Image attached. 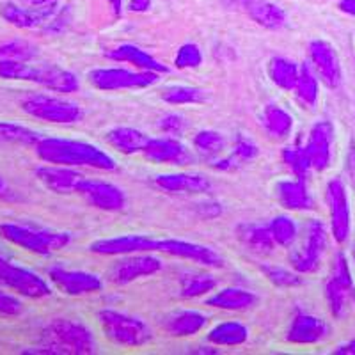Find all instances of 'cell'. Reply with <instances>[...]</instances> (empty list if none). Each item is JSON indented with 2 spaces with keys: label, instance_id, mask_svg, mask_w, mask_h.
Returning <instances> with one entry per match:
<instances>
[{
  "label": "cell",
  "instance_id": "cell-54",
  "mask_svg": "<svg viewBox=\"0 0 355 355\" xmlns=\"http://www.w3.org/2000/svg\"><path fill=\"white\" fill-rule=\"evenodd\" d=\"M354 259H355V245H354Z\"/></svg>",
  "mask_w": 355,
  "mask_h": 355
},
{
  "label": "cell",
  "instance_id": "cell-21",
  "mask_svg": "<svg viewBox=\"0 0 355 355\" xmlns=\"http://www.w3.org/2000/svg\"><path fill=\"white\" fill-rule=\"evenodd\" d=\"M36 176L41 183L55 194H73L80 187L84 174L77 173L68 166H43L36 169Z\"/></svg>",
  "mask_w": 355,
  "mask_h": 355
},
{
  "label": "cell",
  "instance_id": "cell-48",
  "mask_svg": "<svg viewBox=\"0 0 355 355\" xmlns=\"http://www.w3.org/2000/svg\"><path fill=\"white\" fill-rule=\"evenodd\" d=\"M151 8V0H130V11L144 12Z\"/></svg>",
  "mask_w": 355,
  "mask_h": 355
},
{
  "label": "cell",
  "instance_id": "cell-6",
  "mask_svg": "<svg viewBox=\"0 0 355 355\" xmlns=\"http://www.w3.org/2000/svg\"><path fill=\"white\" fill-rule=\"evenodd\" d=\"M21 110L28 116L55 125H71L82 121L84 110L73 101L46 94H31L21 100Z\"/></svg>",
  "mask_w": 355,
  "mask_h": 355
},
{
  "label": "cell",
  "instance_id": "cell-26",
  "mask_svg": "<svg viewBox=\"0 0 355 355\" xmlns=\"http://www.w3.org/2000/svg\"><path fill=\"white\" fill-rule=\"evenodd\" d=\"M206 325V316L199 311H176L164 323V329L169 336H176V338H189V336H196L199 331H202Z\"/></svg>",
  "mask_w": 355,
  "mask_h": 355
},
{
  "label": "cell",
  "instance_id": "cell-31",
  "mask_svg": "<svg viewBox=\"0 0 355 355\" xmlns=\"http://www.w3.org/2000/svg\"><path fill=\"white\" fill-rule=\"evenodd\" d=\"M247 338H249V329L240 322L218 323L206 336V339L217 347H239L245 343Z\"/></svg>",
  "mask_w": 355,
  "mask_h": 355
},
{
  "label": "cell",
  "instance_id": "cell-27",
  "mask_svg": "<svg viewBox=\"0 0 355 355\" xmlns=\"http://www.w3.org/2000/svg\"><path fill=\"white\" fill-rule=\"evenodd\" d=\"M107 142L123 155L144 153L146 146L150 142V137L144 135L141 130L128 128V126H119L107 133Z\"/></svg>",
  "mask_w": 355,
  "mask_h": 355
},
{
  "label": "cell",
  "instance_id": "cell-46",
  "mask_svg": "<svg viewBox=\"0 0 355 355\" xmlns=\"http://www.w3.org/2000/svg\"><path fill=\"white\" fill-rule=\"evenodd\" d=\"M24 311V304L8 291L0 290V316H18Z\"/></svg>",
  "mask_w": 355,
  "mask_h": 355
},
{
  "label": "cell",
  "instance_id": "cell-33",
  "mask_svg": "<svg viewBox=\"0 0 355 355\" xmlns=\"http://www.w3.org/2000/svg\"><path fill=\"white\" fill-rule=\"evenodd\" d=\"M43 139L40 132L17 123L0 121V146H33Z\"/></svg>",
  "mask_w": 355,
  "mask_h": 355
},
{
  "label": "cell",
  "instance_id": "cell-12",
  "mask_svg": "<svg viewBox=\"0 0 355 355\" xmlns=\"http://www.w3.org/2000/svg\"><path fill=\"white\" fill-rule=\"evenodd\" d=\"M160 268V259L155 258V256L137 252V254H128L114 263L109 270V279L110 283L117 284V286H125V284L132 283V281L157 274Z\"/></svg>",
  "mask_w": 355,
  "mask_h": 355
},
{
  "label": "cell",
  "instance_id": "cell-44",
  "mask_svg": "<svg viewBox=\"0 0 355 355\" xmlns=\"http://www.w3.org/2000/svg\"><path fill=\"white\" fill-rule=\"evenodd\" d=\"M202 64V53L198 44L185 43L180 46L176 57H174V66L178 69H194Z\"/></svg>",
  "mask_w": 355,
  "mask_h": 355
},
{
  "label": "cell",
  "instance_id": "cell-40",
  "mask_svg": "<svg viewBox=\"0 0 355 355\" xmlns=\"http://www.w3.org/2000/svg\"><path fill=\"white\" fill-rule=\"evenodd\" d=\"M283 160L288 167L291 169V173L299 180H307L311 173V160L307 157V151L304 146H293V148H286L283 151Z\"/></svg>",
  "mask_w": 355,
  "mask_h": 355
},
{
  "label": "cell",
  "instance_id": "cell-50",
  "mask_svg": "<svg viewBox=\"0 0 355 355\" xmlns=\"http://www.w3.org/2000/svg\"><path fill=\"white\" fill-rule=\"evenodd\" d=\"M339 9L343 12H347V15L355 17V0H341V2H339Z\"/></svg>",
  "mask_w": 355,
  "mask_h": 355
},
{
  "label": "cell",
  "instance_id": "cell-51",
  "mask_svg": "<svg viewBox=\"0 0 355 355\" xmlns=\"http://www.w3.org/2000/svg\"><path fill=\"white\" fill-rule=\"evenodd\" d=\"M110 6H112L114 12H116L117 17H121V6H123V0H109Z\"/></svg>",
  "mask_w": 355,
  "mask_h": 355
},
{
  "label": "cell",
  "instance_id": "cell-1",
  "mask_svg": "<svg viewBox=\"0 0 355 355\" xmlns=\"http://www.w3.org/2000/svg\"><path fill=\"white\" fill-rule=\"evenodd\" d=\"M36 155L43 162L53 166H84L101 171L116 169V162L109 153L91 142L73 141V139L43 137L36 144Z\"/></svg>",
  "mask_w": 355,
  "mask_h": 355
},
{
  "label": "cell",
  "instance_id": "cell-41",
  "mask_svg": "<svg viewBox=\"0 0 355 355\" xmlns=\"http://www.w3.org/2000/svg\"><path fill=\"white\" fill-rule=\"evenodd\" d=\"M194 148L205 157L211 158L215 155L222 153L226 148V139L214 130H202L194 137Z\"/></svg>",
  "mask_w": 355,
  "mask_h": 355
},
{
  "label": "cell",
  "instance_id": "cell-17",
  "mask_svg": "<svg viewBox=\"0 0 355 355\" xmlns=\"http://www.w3.org/2000/svg\"><path fill=\"white\" fill-rule=\"evenodd\" d=\"M158 252L164 254L176 256V258L190 259L196 261L202 266H210V268H220L224 266V259L218 252L206 245H199L194 242H185V240H176V239H166L158 240Z\"/></svg>",
  "mask_w": 355,
  "mask_h": 355
},
{
  "label": "cell",
  "instance_id": "cell-34",
  "mask_svg": "<svg viewBox=\"0 0 355 355\" xmlns=\"http://www.w3.org/2000/svg\"><path fill=\"white\" fill-rule=\"evenodd\" d=\"M297 93V98L302 101L304 105L307 107H315L316 101H318V93H320V85L318 78L307 64H302L299 73V80H297V85L293 89Z\"/></svg>",
  "mask_w": 355,
  "mask_h": 355
},
{
  "label": "cell",
  "instance_id": "cell-29",
  "mask_svg": "<svg viewBox=\"0 0 355 355\" xmlns=\"http://www.w3.org/2000/svg\"><path fill=\"white\" fill-rule=\"evenodd\" d=\"M239 239L250 252L254 254H270L274 250L275 242L272 239L270 230L266 226H258V224H242L239 226Z\"/></svg>",
  "mask_w": 355,
  "mask_h": 355
},
{
  "label": "cell",
  "instance_id": "cell-4",
  "mask_svg": "<svg viewBox=\"0 0 355 355\" xmlns=\"http://www.w3.org/2000/svg\"><path fill=\"white\" fill-rule=\"evenodd\" d=\"M0 236L8 240L12 245L21 247L33 254L50 256L57 250L64 249L69 243L68 233H57L49 230H36V227H27L21 224H0Z\"/></svg>",
  "mask_w": 355,
  "mask_h": 355
},
{
  "label": "cell",
  "instance_id": "cell-19",
  "mask_svg": "<svg viewBox=\"0 0 355 355\" xmlns=\"http://www.w3.org/2000/svg\"><path fill=\"white\" fill-rule=\"evenodd\" d=\"M331 334V327L322 318L299 313L290 323L286 339L295 345H315Z\"/></svg>",
  "mask_w": 355,
  "mask_h": 355
},
{
  "label": "cell",
  "instance_id": "cell-32",
  "mask_svg": "<svg viewBox=\"0 0 355 355\" xmlns=\"http://www.w3.org/2000/svg\"><path fill=\"white\" fill-rule=\"evenodd\" d=\"M300 68L286 57H274L268 64V77L283 91H293L299 80Z\"/></svg>",
  "mask_w": 355,
  "mask_h": 355
},
{
  "label": "cell",
  "instance_id": "cell-18",
  "mask_svg": "<svg viewBox=\"0 0 355 355\" xmlns=\"http://www.w3.org/2000/svg\"><path fill=\"white\" fill-rule=\"evenodd\" d=\"M332 137H334V126L329 121H320L311 128L309 137L304 146L311 160V167L318 173L331 166Z\"/></svg>",
  "mask_w": 355,
  "mask_h": 355
},
{
  "label": "cell",
  "instance_id": "cell-43",
  "mask_svg": "<svg viewBox=\"0 0 355 355\" xmlns=\"http://www.w3.org/2000/svg\"><path fill=\"white\" fill-rule=\"evenodd\" d=\"M263 274L265 277L274 283L275 286L281 288H293V286H300L302 284V277L299 275V272L295 274V272L286 270L283 266H274V265H263L261 266Z\"/></svg>",
  "mask_w": 355,
  "mask_h": 355
},
{
  "label": "cell",
  "instance_id": "cell-28",
  "mask_svg": "<svg viewBox=\"0 0 355 355\" xmlns=\"http://www.w3.org/2000/svg\"><path fill=\"white\" fill-rule=\"evenodd\" d=\"M259 119H261L265 132L270 137L279 139V141L286 139L291 133V130H293V117H291V114L286 112L283 107L275 105V103L266 105Z\"/></svg>",
  "mask_w": 355,
  "mask_h": 355
},
{
  "label": "cell",
  "instance_id": "cell-45",
  "mask_svg": "<svg viewBox=\"0 0 355 355\" xmlns=\"http://www.w3.org/2000/svg\"><path fill=\"white\" fill-rule=\"evenodd\" d=\"M160 130L167 133L169 137H180L187 130L185 117H182L180 114H167L160 119Z\"/></svg>",
  "mask_w": 355,
  "mask_h": 355
},
{
  "label": "cell",
  "instance_id": "cell-15",
  "mask_svg": "<svg viewBox=\"0 0 355 355\" xmlns=\"http://www.w3.org/2000/svg\"><path fill=\"white\" fill-rule=\"evenodd\" d=\"M49 277L57 290H61L69 297L96 293L101 290L103 283L96 274L82 270H66L62 266H52L49 270Z\"/></svg>",
  "mask_w": 355,
  "mask_h": 355
},
{
  "label": "cell",
  "instance_id": "cell-38",
  "mask_svg": "<svg viewBox=\"0 0 355 355\" xmlns=\"http://www.w3.org/2000/svg\"><path fill=\"white\" fill-rule=\"evenodd\" d=\"M268 230L272 233V239L277 245L281 247H291L297 240V224L288 215H279V217L272 218L268 224Z\"/></svg>",
  "mask_w": 355,
  "mask_h": 355
},
{
  "label": "cell",
  "instance_id": "cell-20",
  "mask_svg": "<svg viewBox=\"0 0 355 355\" xmlns=\"http://www.w3.org/2000/svg\"><path fill=\"white\" fill-rule=\"evenodd\" d=\"M144 157L153 164L185 166L192 162V155L176 137L150 139L144 150Z\"/></svg>",
  "mask_w": 355,
  "mask_h": 355
},
{
  "label": "cell",
  "instance_id": "cell-23",
  "mask_svg": "<svg viewBox=\"0 0 355 355\" xmlns=\"http://www.w3.org/2000/svg\"><path fill=\"white\" fill-rule=\"evenodd\" d=\"M160 189L174 194H199V192H208L211 187L210 180L202 174L194 173H174V174H160L155 180Z\"/></svg>",
  "mask_w": 355,
  "mask_h": 355
},
{
  "label": "cell",
  "instance_id": "cell-13",
  "mask_svg": "<svg viewBox=\"0 0 355 355\" xmlns=\"http://www.w3.org/2000/svg\"><path fill=\"white\" fill-rule=\"evenodd\" d=\"M77 194H80L91 206L103 211H119L125 208L126 196L119 187L100 180H82Z\"/></svg>",
  "mask_w": 355,
  "mask_h": 355
},
{
  "label": "cell",
  "instance_id": "cell-52",
  "mask_svg": "<svg viewBox=\"0 0 355 355\" xmlns=\"http://www.w3.org/2000/svg\"><path fill=\"white\" fill-rule=\"evenodd\" d=\"M350 169H352V176L355 178V155H352L350 158Z\"/></svg>",
  "mask_w": 355,
  "mask_h": 355
},
{
  "label": "cell",
  "instance_id": "cell-5",
  "mask_svg": "<svg viewBox=\"0 0 355 355\" xmlns=\"http://www.w3.org/2000/svg\"><path fill=\"white\" fill-rule=\"evenodd\" d=\"M98 322L105 332L107 338L121 347H142L150 343L151 334L150 325L142 322L137 316H130L114 309H101L98 313Z\"/></svg>",
  "mask_w": 355,
  "mask_h": 355
},
{
  "label": "cell",
  "instance_id": "cell-2",
  "mask_svg": "<svg viewBox=\"0 0 355 355\" xmlns=\"http://www.w3.org/2000/svg\"><path fill=\"white\" fill-rule=\"evenodd\" d=\"M98 348L93 331L84 323L57 318L50 322L41 332V348L33 354L55 355H89Z\"/></svg>",
  "mask_w": 355,
  "mask_h": 355
},
{
  "label": "cell",
  "instance_id": "cell-10",
  "mask_svg": "<svg viewBox=\"0 0 355 355\" xmlns=\"http://www.w3.org/2000/svg\"><path fill=\"white\" fill-rule=\"evenodd\" d=\"M327 249V230L322 220H311L307 226L306 245L291 254V266L299 274H311L318 270L322 256Z\"/></svg>",
  "mask_w": 355,
  "mask_h": 355
},
{
  "label": "cell",
  "instance_id": "cell-36",
  "mask_svg": "<svg viewBox=\"0 0 355 355\" xmlns=\"http://www.w3.org/2000/svg\"><path fill=\"white\" fill-rule=\"evenodd\" d=\"M206 98V91L192 85H173L162 93V100L171 105H185V103H201Z\"/></svg>",
  "mask_w": 355,
  "mask_h": 355
},
{
  "label": "cell",
  "instance_id": "cell-24",
  "mask_svg": "<svg viewBox=\"0 0 355 355\" xmlns=\"http://www.w3.org/2000/svg\"><path fill=\"white\" fill-rule=\"evenodd\" d=\"M109 59L117 62H130L135 68H139L141 71H155V73H167L169 68L166 64H162L160 61H157L153 55H150L148 52H144L142 49H139L137 44H121L114 49L109 53Z\"/></svg>",
  "mask_w": 355,
  "mask_h": 355
},
{
  "label": "cell",
  "instance_id": "cell-25",
  "mask_svg": "<svg viewBox=\"0 0 355 355\" xmlns=\"http://www.w3.org/2000/svg\"><path fill=\"white\" fill-rule=\"evenodd\" d=\"M242 6L256 24L268 28V31H277L286 24L283 9L268 2V0H242Z\"/></svg>",
  "mask_w": 355,
  "mask_h": 355
},
{
  "label": "cell",
  "instance_id": "cell-35",
  "mask_svg": "<svg viewBox=\"0 0 355 355\" xmlns=\"http://www.w3.org/2000/svg\"><path fill=\"white\" fill-rule=\"evenodd\" d=\"M256 157H258V148H256V144H252V142L247 141V139L240 137L239 141H236V144H234L233 155L215 162V167L220 171L236 169V167L242 166L243 162H249Z\"/></svg>",
  "mask_w": 355,
  "mask_h": 355
},
{
  "label": "cell",
  "instance_id": "cell-16",
  "mask_svg": "<svg viewBox=\"0 0 355 355\" xmlns=\"http://www.w3.org/2000/svg\"><path fill=\"white\" fill-rule=\"evenodd\" d=\"M158 240L144 236V234H121L114 239H101L91 243L89 250L100 256H128L137 252H151L157 250Z\"/></svg>",
  "mask_w": 355,
  "mask_h": 355
},
{
  "label": "cell",
  "instance_id": "cell-3",
  "mask_svg": "<svg viewBox=\"0 0 355 355\" xmlns=\"http://www.w3.org/2000/svg\"><path fill=\"white\" fill-rule=\"evenodd\" d=\"M0 78L4 80H24L46 87L55 93H75L80 84L75 73L53 64L34 66L31 61H0Z\"/></svg>",
  "mask_w": 355,
  "mask_h": 355
},
{
  "label": "cell",
  "instance_id": "cell-8",
  "mask_svg": "<svg viewBox=\"0 0 355 355\" xmlns=\"http://www.w3.org/2000/svg\"><path fill=\"white\" fill-rule=\"evenodd\" d=\"M325 297H327L329 309L334 318H343L348 300H355V284L347 256L343 252L336 256L332 275L325 283Z\"/></svg>",
  "mask_w": 355,
  "mask_h": 355
},
{
  "label": "cell",
  "instance_id": "cell-47",
  "mask_svg": "<svg viewBox=\"0 0 355 355\" xmlns=\"http://www.w3.org/2000/svg\"><path fill=\"white\" fill-rule=\"evenodd\" d=\"M24 4L31 8V11L40 18V21H44L55 11L57 0H24Z\"/></svg>",
  "mask_w": 355,
  "mask_h": 355
},
{
  "label": "cell",
  "instance_id": "cell-53",
  "mask_svg": "<svg viewBox=\"0 0 355 355\" xmlns=\"http://www.w3.org/2000/svg\"><path fill=\"white\" fill-rule=\"evenodd\" d=\"M4 190V182H2V178H0V192Z\"/></svg>",
  "mask_w": 355,
  "mask_h": 355
},
{
  "label": "cell",
  "instance_id": "cell-37",
  "mask_svg": "<svg viewBox=\"0 0 355 355\" xmlns=\"http://www.w3.org/2000/svg\"><path fill=\"white\" fill-rule=\"evenodd\" d=\"M217 286V279L210 274H189L182 279V297L183 299H196L210 293Z\"/></svg>",
  "mask_w": 355,
  "mask_h": 355
},
{
  "label": "cell",
  "instance_id": "cell-42",
  "mask_svg": "<svg viewBox=\"0 0 355 355\" xmlns=\"http://www.w3.org/2000/svg\"><path fill=\"white\" fill-rule=\"evenodd\" d=\"M36 57V46L27 41H9L0 46V61H33Z\"/></svg>",
  "mask_w": 355,
  "mask_h": 355
},
{
  "label": "cell",
  "instance_id": "cell-49",
  "mask_svg": "<svg viewBox=\"0 0 355 355\" xmlns=\"http://www.w3.org/2000/svg\"><path fill=\"white\" fill-rule=\"evenodd\" d=\"M336 355H355V339H352L350 343L341 345L334 350Z\"/></svg>",
  "mask_w": 355,
  "mask_h": 355
},
{
  "label": "cell",
  "instance_id": "cell-14",
  "mask_svg": "<svg viewBox=\"0 0 355 355\" xmlns=\"http://www.w3.org/2000/svg\"><path fill=\"white\" fill-rule=\"evenodd\" d=\"M309 61L318 73V77L327 87L336 89L341 84V62L336 49L331 43L322 40H315L309 43Z\"/></svg>",
  "mask_w": 355,
  "mask_h": 355
},
{
  "label": "cell",
  "instance_id": "cell-30",
  "mask_svg": "<svg viewBox=\"0 0 355 355\" xmlns=\"http://www.w3.org/2000/svg\"><path fill=\"white\" fill-rule=\"evenodd\" d=\"M256 300L258 299H256L254 293L242 290V288H224V290L211 295L210 299L206 300V304L210 307H217V309L243 311L254 306Z\"/></svg>",
  "mask_w": 355,
  "mask_h": 355
},
{
  "label": "cell",
  "instance_id": "cell-22",
  "mask_svg": "<svg viewBox=\"0 0 355 355\" xmlns=\"http://www.w3.org/2000/svg\"><path fill=\"white\" fill-rule=\"evenodd\" d=\"M277 199L281 206L293 211H309L315 208V202L307 190L306 180H283L275 185Z\"/></svg>",
  "mask_w": 355,
  "mask_h": 355
},
{
  "label": "cell",
  "instance_id": "cell-9",
  "mask_svg": "<svg viewBox=\"0 0 355 355\" xmlns=\"http://www.w3.org/2000/svg\"><path fill=\"white\" fill-rule=\"evenodd\" d=\"M0 286L24 295L27 299H44L52 293L49 283L36 272L12 265L11 261L0 256Z\"/></svg>",
  "mask_w": 355,
  "mask_h": 355
},
{
  "label": "cell",
  "instance_id": "cell-7",
  "mask_svg": "<svg viewBox=\"0 0 355 355\" xmlns=\"http://www.w3.org/2000/svg\"><path fill=\"white\" fill-rule=\"evenodd\" d=\"M89 82L100 91H121V89H144L160 80V73L128 71L123 68H96L89 71Z\"/></svg>",
  "mask_w": 355,
  "mask_h": 355
},
{
  "label": "cell",
  "instance_id": "cell-39",
  "mask_svg": "<svg viewBox=\"0 0 355 355\" xmlns=\"http://www.w3.org/2000/svg\"><path fill=\"white\" fill-rule=\"evenodd\" d=\"M0 17L18 28H33L37 24H41L40 18L33 11L20 8L17 4H11V2H6V4L0 6Z\"/></svg>",
  "mask_w": 355,
  "mask_h": 355
},
{
  "label": "cell",
  "instance_id": "cell-11",
  "mask_svg": "<svg viewBox=\"0 0 355 355\" xmlns=\"http://www.w3.org/2000/svg\"><path fill=\"white\" fill-rule=\"evenodd\" d=\"M327 202L331 211V230L332 236L338 243H345L350 236L352 230V214L348 205L347 189L343 182L336 178L327 185Z\"/></svg>",
  "mask_w": 355,
  "mask_h": 355
}]
</instances>
